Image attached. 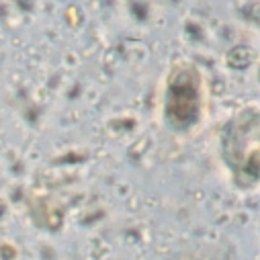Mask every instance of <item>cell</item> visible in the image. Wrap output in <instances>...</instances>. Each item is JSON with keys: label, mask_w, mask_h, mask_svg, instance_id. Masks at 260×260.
I'll return each instance as SVG.
<instances>
[{"label": "cell", "mask_w": 260, "mask_h": 260, "mask_svg": "<svg viewBox=\"0 0 260 260\" xmlns=\"http://www.w3.org/2000/svg\"><path fill=\"white\" fill-rule=\"evenodd\" d=\"M258 125L256 107H248L238 111L221 129V158L242 188L258 182Z\"/></svg>", "instance_id": "1"}, {"label": "cell", "mask_w": 260, "mask_h": 260, "mask_svg": "<svg viewBox=\"0 0 260 260\" xmlns=\"http://www.w3.org/2000/svg\"><path fill=\"white\" fill-rule=\"evenodd\" d=\"M203 76L192 63H178L166 78L164 121L172 132L186 134L203 115Z\"/></svg>", "instance_id": "2"}]
</instances>
